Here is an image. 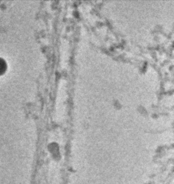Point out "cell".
<instances>
[{"label":"cell","instance_id":"obj_1","mask_svg":"<svg viewBox=\"0 0 174 184\" xmlns=\"http://www.w3.org/2000/svg\"><path fill=\"white\" fill-rule=\"evenodd\" d=\"M4 69V61L0 60V71H3Z\"/></svg>","mask_w":174,"mask_h":184}]
</instances>
